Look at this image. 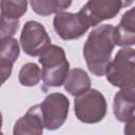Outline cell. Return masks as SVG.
<instances>
[{"mask_svg": "<svg viewBox=\"0 0 135 135\" xmlns=\"http://www.w3.org/2000/svg\"><path fill=\"white\" fill-rule=\"evenodd\" d=\"M114 33L115 26L112 24L99 25L89 34L83 45V58L90 72L95 76L105 75L112 52L116 45Z\"/></svg>", "mask_w": 135, "mask_h": 135, "instance_id": "1", "label": "cell"}, {"mask_svg": "<svg viewBox=\"0 0 135 135\" xmlns=\"http://www.w3.org/2000/svg\"><path fill=\"white\" fill-rule=\"evenodd\" d=\"M39 63L42 65L41 78L46 86H60L70 72V63L62 47L51 44L41 56Z\"/></svg>", "mask_w": 135, "mask_h": 135, "instance_id": "2", "label": "cell"}, {"mask_svg": "<svg viewBox=\"0 0 135 135\" xmlns=\"http://www.w3.org/2000/svg\"><path fill=\"white\" fill-rule=\"evenodd\" d=\"M107 80L116 88H135V50L122 47L108 65Z\"/></svg>", "mask_w": 135, "mask_h": 135, "instance_id": "3", "label": "cell"}, {"mask_svg": "<svg viewBox=\"0 0 135 135\" xmlns=\"http://www.w3.org/2000/svg\"><path fill=\"white\" fill-rule=\"evenodd\" d=\"M107 100L104 96L95 89L75 97L74 111L76 117L84 123H97L107 114Z\"/></svg>", "mask_w": 135, "mask_h": 135, "instance_id": "4", "label": "cell"}, {"mask_svg": "<svg viewBox=\"0 0 135 135\" xmlns=\"http://www.w3.org/2000/svg\"><path fill=\"white\" fill-rule=\"evenodd\" d=\"M70 101L61 93H51L40 103L44 128L54 131L62 127L69 114Z\"/></svg>", "mask_w": 135, "mask_h": 135, "instance_id": "5", "label": "cell"}, {"mask_svg": "<svg viewBox=\"0 0 135 135\" xmlns=\"http://www.w3.org/2000/svg\"><path fill=\"white\" fill-rule=\"evenodd\" d=\"M20 44L28 56H41L51 45V38L44 26L37 21H27L20 34Z\"/></svg>", "mask_w": 135, "mask_h": 135, "instance_id": "6", "label": "cell"}, {"mask_svg": "<svg viewBox=\"0 0 135 135\" xmlns=\"http://www.w3.org/2000/svg\"><path fill=\"white\" fill-rule=\"evenodd\" d=\"M53 25L57 35L63 40L80 38L91 26L80 12L76 14L69 12L58 13L54 17Z\"/></svg>", "mask_w": 135, "mask_h": 135, "instance_id": "7", "label": "cell"}, {"mask_svg": "<svg viewBox=\"0 0 135 135\" xmlns=\"http://www.w3.org/2000/svg\"><path fill=\"white\" fill-rule=\"evenodd\" d=\"M131 3L132 2H123L120 0H90L79 12L83 15L91 26H95L104 20L115 18L124 5Z\"/></svg>", "mask_w": 135, "mask_h": 135, "instance_id": "8", "label": "cell"}, {"mask_svg": "<svg viewBox=\"0 0 135 135\" xmlns=\"http://www.w3.org/2000/svg\"><path fill=\"white\" fill-rule=\"evenodd\" d=\"M44 129L40 104L31 107L14 124L13 135H42Z\"/></svg>", "mask_w": 135, "mask_h": 135, "instance_id": "9", "label": "cell"}, {"mask_svg": "<svg viewBox=\"0 0 135 135\" xmlns=\"http://www.w3.org/2000/svg\"><path fill=\"white\" fill-rule=\"evenodd\" d=\"M113 112L120 122L129 121L135 112V88L121 89L114 96Z\"/></svg>", "mask_w": 135, "mask_h": 135, "instance_id": "10", "label": "cell"}, {"mask_svg": "<svg viewBox=\"0 0 135 135\" xmlns=\"http://www.w3.org/2000/svg\"><path fill=\"white\" fill-rule=\"evenodd\" d=\"M20 54L19 43L14 38H7L0 42V68H1V82L11 76L13 64L18 59Z\"/></svg>", "mask_w": 135, "mask_h": 135, "instance_id": "11", "label": "cell"}, {"mask_svg": "<svg viewBox=\"0 0 135 135\" xmlns=\"http://www.w3.org/2000/svg\"><path fill=\"white\" fill-rule=\"evenodd\" d=\"M91 88V79L88 73L82 69H72L64 81V89L71 95L77 97Z\"/></svg>", "mask_w": 135, "mask_h": 135, "instance_id": "12", "label": "cell"}, {"mask_svg": "<svg viewBox=\"0 0 135 135\" xmlns=\"http://www.w3.org/2000/svg\"><path fill=\"white\" fill-rule=\"evenodd\" d=\"M72 4V1L66 0H32L30 5L33 12L41 16H49L51 14H58L64 12Z\"/></svg>", "mask_w": 135, "mask_h": 135, "instance_id": "13", "label": "cell"}, {"mask_svg": "<svg viewBox=\"0 0 135 135\" xmlns=\"http://www.w3.org/2000/svg\"><path fill=\"white\" fill-rule=\"evenodd\" d=\"M18 79L23 86H35L41 79V70L34 62L25 63L19 71Z\"/></svg>", "mask_w": 135, "mask_h": 135, "instance_id": "14", "label": "cell"}, {"mask_svg": "<svg viewBox=\"0 0 135 135\" xmlns=\"http://www.w3.org/2000/svg\"><path fill=\"white\" fill-rule=\"evenodd\" d=\"M27 2L23 0L18 1H1V18L19 20L26 13Z\"/></svg>", "mask_w": 135, "mask_h": 135, "instance_id": "15", "label": "cell"}, {"mask_svg": "<svg viewBox=\"0 0 135 135\" xmlns=\"http://www.w3.org/2000/svg\"><path fill=\"white\" fill-rule=\"evenodd\" d=\"M0 27H1V40L13 38L16 32L19 28V20H11L5 18H0Z\"/></svg>", "mask_w": 135, "mask_h": 135, "instance_id": "16", "label": "cell"}, {"mask_svg": "<svg viewBox=\"0 0 135 135\" xmlns=\"http://www.w3.org/2000/svg\"><path fill=\"white\" fill-rule=\"evenodd\" d=\"M118 26L127 32L135 34V6L130 8L122 15Z\"/></svg>", "mask_w": 135, "mask_h": 135, "instance_id": "17", "label": "cell"}, {"mask_svg": "<svg viewBox=\"0 0 135 135\" xmlns=\"http://www.w3.org/2000/svg\"><path fill=\"white\" fill-rule=\"evenodd\" d=\"M123 133L124 135H135V115L126 122Z\"/></svg>", "mask_w": 135, "mask_h": 135, "instance_id": "18", "label": "cell"}]
</instances>
